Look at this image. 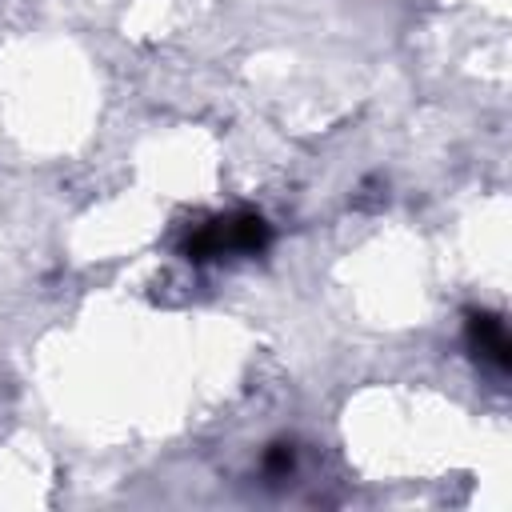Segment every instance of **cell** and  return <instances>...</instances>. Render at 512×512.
<instances>
[{"label":"cell","mask_w":512,"mask_h":512,"mask_svg":"<svg viewBox=\"0 0 512 512\" xmlns=\"http://www.w3.org/2000/svg\"><path fill=\"white\" fill-rule=\"evenodd\" d=\"M272 240V228L260 212H228V216H212L204 224H196L180 252L192 260V264H204V260H220V256H256L264 252Z\"/></svg>","instance_id":"1"},{"label":"cell","mask_w":512,"mask_h":512,"mask_svg":"<svg viewBox=\"0 0 512 512\" xmlns=\"http://www.w3.org/2000/svg\"><path fill=\"white\" fill-rule=\"evenodd\" d=\"M464 336H468V348L476 352V360H484V364L496 368V372H508V364H512V344H508V332H504V320H500V316H492V312H472Z\"/></svg>","instance_id":"2"},{"label":"cell","mask_w":512,"mask_h":512,"mask_svg":"<svg viewBox=\"0 0 512 512\" xmlns=\"http://www.w3.org/2000/svg\"><path fill=\"white\" fill-rule=\"evenodd\" d=\"M296 468V452H292V444H272L268 452H264V472L268 476H288Z\"/></svg>","instance_id":"3"}]
</instances>
